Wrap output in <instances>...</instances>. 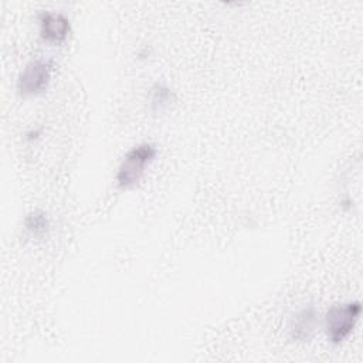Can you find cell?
I'll return each instance as SVG.
<instances>
[{"instance_id":"obj_2","label":"cell","mask_w":363,"mask_h":363,"mask_svg":"<svg viewBox=\"0 0 363 363\" xmlns=\"http://www.w3.org/2000/svg\"><path fill=\"white\" fill-rule=\"evenodd\" d=\"M360 302H345L332 305L325 315V332L332 345H340L353 332L359 316Z\"/></svg>"},{"instance_id":"obj_4","label":"cell","mask_w":363,"mask_h":363,"mask_svg":"<svg viewBox=\"0 0 363 363\" xmlns=\"http://www.w3.org/2000/svg\"><path fill=\"white\" fill-rule=\"evenodd\" d=\"M71 31L68 17L57 11H43L40 14V33L45 41L62 43Z\"/></svg>"},{"instance_id":"obj_7","label":"cell","mask_w":363,"mask_h":363,"mask_svg":"<svg viewBox=\"0 0 363 363\" xmlns=\"http://www.w3.org/2000/svg\"><path fill=\"white\" fill-rule=\"evenodd\" d=\"M24 227L33 237L40 238L47 235L50 230V220L44 211L34 210L30 214H27L24 220Z\"/></svg>"},{"instance_id":"obj_8","label":"cell","mask_w":363,"mask_h":363,"mask_svg":"<svg viewBox=\"0 0 363 363\" xmlns=\"http://www.w3.org/2000/svg\"><path fill=\"white\" fill-rule=\"evenodd\" d=\"M38 135H40V132H38V130H31L30 133H27V139H28V140L37 139V138H38Z\"/></svg>"},{"instance_id":"obj_3","label":"cell","mask_w":363,"mask_h":363,"mask_svg":"<svg viewBox=\"0 0 363 363\" xmlns=\"http://www.w3.org/2000/svg\"><path fill=\"white\" fill-rule=\"evenodd\" d=\"M52 62L50 60H31L21 69L17 78V91L21 96H33L41 94L51 79Z\"/></svg>"},{"instance_id":"obj_5","label":"cell","mask_w":363,"mask_h":363,"mask_svg":"<svg viewBox=\"0 0 363 363\" xmlns=\"http://www.w3.org/2000/svg\"><path fill=\"white\" fill-rule=\"evenodd\" d=\"M316 320V313L313 306H306L302 311H299L289 323V333L291 337L295 340H308L313 332Z\"/></svg>"},{"instance_id":"obj_1","label":"cell","mask_w":363,"mask_h":363,"mask_svg":"<svg viewBox=\"0 0 363 363\" xmlns=\"http://www.w3.org/2000/svg\"><path fill=\"white\" fill-rule=\"evenodd\" d=\"M157 149L152 143H139L126 152L123 156L115 182L121 190H130L139 184L145 176L146 167L156 159Z\"/></svg>"},{"instance_id":"obj_6","label":"cell","mask_w":363,"mask_h":363,"mask_svg":"<svg viewBox=\"0 0 363 363\" xmlns=\"http://www.w3.org/2000/svg\"><path fill=\"white\" fill-rule=\"evenodd\" d=\"M174 101H176V95L169 86L163 84H155L150 88L149 104L153 112H163L164 109H169Z\"/></svg>"}]
</instances>
